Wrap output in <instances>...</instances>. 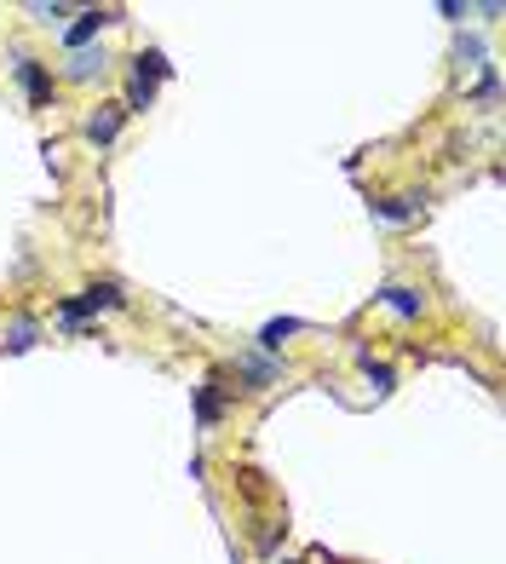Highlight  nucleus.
<instances>
[{
    "label": "nucleus",
    "instance_id": "8",
    "mask_svg": "<svg viewBox=\"0 0 506 564\" xmlns=\"http://www.w3.org/2000/svg\"><path fill=\"white\" fill-rule=\"evenodd\" d=\"M288 334H299V317H276V323H265V334H259V346H265V352H276V346H282Z\"/></svg>",
    "mask_w": 506,
    "mask_h": 564
},
{
    "label": "nucleus",
    "instance_id": "1",
    "mask_svg": "<svg viewBox=\"0 0 506 564\" xmlns=\"http://www.w3.org/2000/svg\"><path fill=\"white\" fill-rule=\"evenodd\" d=\"M110 306H121V288H115V282H98V288H87V294L64 300L58 317H64V323H87L92 311H110Z\"/></svg>",
    "mask_w": 506,
    "mask_h": 564
},
{
    "label": "nucleus",
    "instance_id": "3",
    "mask_svg": "<svg viewBox=\"0 0 506 564\" xmlns=\"http://www.w3.org/2000/svg\"><path fill=\"white\" fill-rule=\"evenodd\" d=\"M12 75L23 81V93H29V104H46V98H52V81H46V70L35 64V58H18V64H12Z\"/></svg>",
    "mask_w": 506,
    "mask_h": 564
},
{
    "label": "nucleus",
    "instance_id": "4",
    "mask_svg": "<svg viewBox=\"0 0 506 564\" xmlns=\"http://www.w3.org/2000/svg\"><path fill=\"white\" fill-rule=\"evenodd\" d=\"M380 306L397 311V317H420V311H426V300H420V288H403V282H391V288H380Z\"/></svg>",
    "mask_w": 506,
    "mask_h": 564
},
{
    "label": "nucleus",
    "instance_id": "11",
    "mask_svg": "<svg viewBox=\"0 0 506 564\" xmlns=\"http://www.w3.org/2000/svg\"><path fill=\"white\" fill-rule=\"evenodd\" d=\"M363 375H368V386H374V392H391V369H386V363H374L368 352H363Z\"/></svg>",
    "mask_w": 506,
    "mask_h": 564
},
{
    "label": "nucleus",
    "instance_id": "7",
    "mask_svg": "<svg viewBox=\"0 0 506 564\" xmlns=\"http://www.w3.org/2000/svg\"><path fill=\"white\" fill-rule=\"evenodd\" d=\"M420 202H426V196H380V202H374V213L397 225V219H414V213H420Z\"/></svg>",
    "mask_w": 506,
    "mask_h": 564
},
{
    "label": "nucleus",
    "instance_id": "5",
    "mask_svg": "<svg viewBox=\"0 0 506 564\" xmlns=\"http://www.w3.org/2000/svg\"><path fill=\"white\" fill-rule=\"evenodd\" d=\"M121 121H127V110H121V104H104V110L87 121V139L92 144H110L115 133H121Z\"/></svg>",
    "mask_w": 506,
    "mask_h": 564
},
{
    "label": "nucleus",
    "instance_id": "6",
    "mask_svg": "<svg viewBox=\"0 0 506 564\" xmlns=\"http://www.w3.org/2000/svg\"><path fill=\"white\" fill-rule=\"evenodd\" d=\"M104 70H110V58H104V52H75V58L64 64L69 81H92V75H104Z\"/></svg>",
    "mask_w": 506,
    "mask_h": 564
},
{
    "label": "nucleus",
    "instance_id": "10",
    "mask_svg": "<svg viewBox=\"0 0 506 564\" xmlns=\"http://www.w3.org/2000/svg\"><path fill=\"white\" fill-rule=\"evenodd\" d=\"M6 346H12V352H23V346H35V323H29V317H18V323L6 329Z\"/></svg>",
    "mask_w": 506,
    "mask_h": 564
},
{
    "label": "nucleus",
    "instance_id": "12",
    "mask_svg": "<svg viewBox=\"0 0 506 564\" xmlns=\"http://www.w3.org/2000/svg\"><path fill=\"white\" fill-rule=\"evenodd\" d=\"M29 18H35V24H64L75 12H69V6H29Z\"/></svg>",
    "mask_w": 506,
    "mask_h": 564
},
{
    "label": "nucleus",
    "instance_id": "9",
    "mask_svg": "<svg viewBox=\"0 0 506 564\" xmlns=\"http://www.w3.org/2000/svg\"><path fill=\"white\" fill-rule=\"evenodd\" d=\"M196 421H202V426L219 421V392H213V386H202V392H196Z\"/></svg>",
    "mask_w": 506,
    "mask_h": 564
},
{
    "label": "nucleus",
    "instance_id": "2",
    "mask_svg": "<svg viewBox=\"0 0 506 564\" xmlns=\"http://www.w3.org/2000/svg\"><path fill=\"white\" fill-rule=\"evenodd\" d=\"M75 18H81V24L64 29V47H75V52L87 47V41H92V35H98L104 24H121V12H98V6H92V12H75Z\"/></svg>",
    "mask_w": 506,
    "mask_h": 564
}]
</instances>
